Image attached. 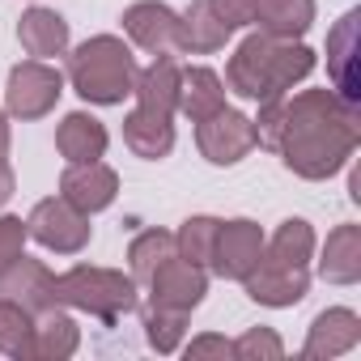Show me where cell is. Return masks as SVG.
<instances>
[{
    "label": "cell",
    "mask_w": 361,
    "mask_h": 361,
    "mask_svg": "<svg viewBox=\"0 0 361 361\" xmlns=\"http://www.w3.org/2000/svg\"><path fill=\"white\" fill-rule=\"evenodd\" d=\"M361 145V106L344 102L336 90H302L285 98L276 149L285 170L306 183L340 174Z\"/></svg>",
    "instance_id": "6da1fadb"
},
{
    "label": "cell",
    "mask_w": 361,
    "mask_h": 361,
    "mask_svg": "<svg viewBox=\"0 0 361 361\" xmlns=\"http://www.w3.org/2000/svg\"><path fill=\"white\" fill-rule=\"evenodd\" d=\"M314 73V51L302 39H272L264 30L247 35L230 64H226V81L238 98L247 102H272L285 98L298 81H306Z\"/></svg>",
    "instance_id": "7a4b0ae2"
},
{
    "label": "cell",
    "mask_w": 361,
    "mask_h": 361,
    "mask_svg": "<svg viewBox=\"0 0 361 361\" xmlns=\"http://www.w3.org/2000/svg\"><path fill=\"white\" fill-rule=\"evenodd\" d=\"M136 56L123 39L115 35H94L81 47L68 51V73L64 81L90 102V106H119L136 90Z\"/></svg>",
    "instance_id": "3957f363"
},
{
    "label": "cell",
    "mask_w": 361,
    "mask_h": 361,
    "mask_svg": "<svg viewBox=\"0 0 361 361\" xmlns=\"http://www.w3.org/2000/svg\"><path fill=\"white\" fill-rule=\"evenodd\" d=\"M136 281L115 272V268H94L77 264L56 276V306H73L81 314H94L102 323H119L123 314L136 310Z\"/></svg>",
    "instance_id": "277c9868"
},
{
    "label": "cell",
    "mask_w": 361,
    "mask_h": 361,
    "mask_svg": "<svg viewBox=\"0 0 361 361\" xmlns=\"http://www.w3.org/2000/svg\"><path fill=\"white\" fill-rule=\"evenodd\" d=\"M64 94V73L51 64V60H22L9 68V81H5V111L22 123L30 119H43L56 111Z\"/></svg>",
    "instance_id": "5b68a950"
},
{
    "label": "cell",
    "mask_w": 361,
    "mask_h": 361,
    "mask_svg": "<svg viewBox=\"0 0 361 361\" xmlns=\"http://www.w3.org/2000/svg\"><path fill=\"white\" fill-rule=\"evenodd\" d=\"M26 230H30V238H35L39 247H47V251H56V255H77V251H85V247H90V234H94L90 217H85L81 209H73L64 196L39 200V204L30 209V217H26Z\"/></svg>",
    "instance_id": "8992f818"
},
{
    "label": "cell",
    "mask_w": 361,
    "mask_h": 361,
    "mask_svg": "<svg viewBox=\"0 0 361 361\" xmlns=\"http://www.w3.org/2000/svg\"><path fill=\"white\" fill-rule=\"evenodd\" d=\"M145 285H149V306L174 310V314H192L209 293V272L200 264H188L183 255H170Z\"/></svg>",
    "instance_id": "52a82bcc"
},
{
    "label": "cell",
    "mask_w": 361,
    "mask_h": 361,
    "mask_svg": "<svg viewBox=\"0 0 361 361\" xmlns=\"http://www.w3.org/2000/svg\"><path fill=\"white\" fill-rule=\"evenodd\" d=\"M196 145H200L204 161H213V166H238L255 149V123H251V115H243L234 106H221L217 115H209V119L196 123Z\"/></svg>",
    "instance_id": "ba28073f"
},
{
    "label": "cell",
    "mask_w": 361,
    "mask_h": 361,
    "mask_svg": "<svg viewBox=\"0 0 361 361\" xmlns=\"http://www.w3.org/2000/svg\"><path fill=\"white\" fill-rule=\"evenodd\" d=\"M243 289H247L251 302L285 310V306H298L310 293V272L298 268V264H285V259H276L268 251H259V264L243 276Z\"/></svg>",
    "instance_id": "9c48e42d"
},
{
    "label": "cell",
    "mask_w": 361,
    "mask_h": 361,
    "mask_svg": "<svg viewBox=\"0 0 361 361\" xmlns=\"http://www.w3.org/2000/svg\"><path fill=\"white\" fill-rule=\"evenodd\" d=\"M259 251H264V230L251 217L221 221L217 226V243H213L209 272H217L221 281H243L259 264Z\"/></svg>",
    "instance_id": "30bf717a"
},
{
    "label": "cell",
    "mask_w": 361,
    "mask_h": 361,
    "mask_svg": "<svg viewBox=\"0 0 361 361\" xmlns=\"http://www.w3.org/2000/svg\"><path fill=\"white\" fill-rule=\"evenodd\" d=\"M60 196L73 209H81L85 217H94V213H102V209L115 204V196H119V174L102 157L98 161H68L64 174H60Z\"/></svg>",
    "instance_id": "8fae6325"
},
{
    "label": "cell",
    "mask_w": 361,
    "mask_h": 361,
    "mask_svg": "<svg viewBox=\"0 0 361 361\" xmlns=\"http://www.w3.org/2000/svg\"><path fill=\"white\" fill-rule=\"evenodd\" d=\"M0 298H9L18 306H26L35 319L47 314L56 306V272L43 259H30L26 251L0 272Z\"/></svg>",
    "instance_id": "7c38bea8"
},
{
    "label": "cell",
    "mask_w": 361,
    "mask_h": 361,
    "mask_svg": "<svg viewBox=\"0 0 361 361\" xmlns=\"http://www.w3.org/2000/svg\"><path fill=\"white\" fill-rule=\"evenodd\" d=\"M123 35L149 51V56H170L174 51V35H178V13L161 0H136V5L123 9Z\"/></svg>",
    "instance_id": "4fadbf2b"
},
{
    "label": "cell",
    "mask_w": 361,
    "mask_h": 361,
    "mask_svg": "<svg viewBox=\"0 0 361 361\" xmlns=\"http://www.w3.org/2000/svg\"><path fill=\"white\" fill-rule=\"evenodd\" d=\"M361 344V319L357 310L348 306H327L323 314H314L310 331H306V344H302V357L310 361H331V357H344Z\"/></svg>",
    "instance_id": "5bb4252c"
},
{
    "label": "cell",
    "mask_w": 361,
    "mask_h": 361,
    "mask_svg": "<svg viewBox=\"0 0 361 361\" xmlns=\"http://www.w3.org/2000/svg\"><path fill=\"white\" fill-rule=\"evenodd\" d=\"M357 26H361V9H348L336 30L327 35V77L336 85V94L353 106H361V77H357Z\"/></svg>",
    "instance_id": "9a60e30c"
},
{
    "label": "cell",
    "mask_w": 361,
    "mask_h": 361,
    "mask_svg": "<svg viewBox=\"0 0 361 361\" xmlns=\"http://www.w3.org/2000/svg\"><path fill=\"white\" fill-rule=\"evenodd\" d=\"M230 26L217 22V13L209 9V0H192L178 13V35H174V51L178 56H213L230 43Z\"/></svg>",
    "instance_id": "2e32d148"
},
{
    "label": "cell",
    "mask_w": 361,
    "mask_h": 361,
    "mask_svg": "<svg viewBox=\"0 0 361 361\" xmlns=\"http://www.w3.org/2000/svg\"><path fill=\"white\" fill-rule=\"evenodd\" d=\"M68 22L56 13V9H26L22 22H18V43L26 47L30 60H56V56H68Z\"/></svg>",
    "instance_id": "e0dca14e"
},
{
    "label": "cell",
    "mask_w": 361,
    "mask_h": 361,
    "mask_svg": "<svg viewBox=\"0 0 361 361\" xmlns=\"http://www.w3.org/2000/svg\"><path fill=\"white\" fill-rule=\"evenodd\" d=\"M123 145H128L136 157H145V161L170 157V149H174V115L132 106L128 119H123Z\"/></svg>",
    "instance_id": "ac0fdd59"
},
{
    "label": "cell",
    "mask_w": 361,
    "mask_h": 361,
    "mask_svg": "<svg viewBox=\"0 0 361 361\" xmlns=\"http://www.w3.org/2000/svg\"><path fill=\"white\" fill-rule=\"evenodd\" d=\"M221 106H226V81L217 77V68H209V64L178 68V115L200 123V119L217 115Z\"/></svg>",
    "instance_id": "d6986e66"
},
{
    "label": "cell",
    "mask_w": 361,
    "mask_h": 361,
    "mask_svg": "<svg viewBox=\"0 0 361 361\" xmlns=\"http://www.w3.org/2000/svg\"><path fill=\"white\" fill-rule=\"evenodd\" d=\"M319 276L327 285H357L361 281V226L344 221L327 234L319 255Z\"/></svg>",
    "instance_id": "ffe728a7"
},
{
    "label": "cell",
    "mask_w": 361,
    "mask_h": 361,
    "mask_svg": "<svg viewBox=\"0 0 361 361\" xmlns=\"http://www.w3.org/2000/svg\"><path fill=\"white\" fill-rule=\"evenodd\" d=\"M106 145H111V132L90 111H73L56 128V149L64 161H98L106 153Z\"/></svg>",
    "instance_id": "44dd1931"
},
{
    "label": "cell",
    "mask_w": 361,
    "mask_h": 361,
    "mask_svg": "<svg viewBox=\"0 0 361 361\" xmlns=\"http://www.w3.org/2000/svg\"><path fill=\"white\" fill-rule=\"evenodd\" d=\"M81 348V327L73 314H64L60 306H51L47 314L35 319V336H30V353L26 361H68Z\"/></svg>",
    "instance_id": "7402d4cb"
},
{
    "label": "cell",
    "mask_w": 361,
    "mask_h": 361,
    "mask_svg": "<svg viewBox=\"0 0 361 361\" xmlns=\"http://www.w3.org/2000/svg\"><path fill=\"white\" fill-rule=\"evenodd\" d=\"M132 98H136V106H145V111L178 115V60H174V56H153V64L136 73Z\"/></svg>",
    "instance_id": "603a6c76"
},
{
    "label": "cell",
    "mask_w": 361,
    "mask_h": 361,
    "mask_svg": "<svg viewBox=\"0 0 361 361\" xmlns=\"http://www.w3.org/2000/svg\"><path fill=\"white\" fill-rule=\"evenodd\" d=\"M251 26L272 39H302L314 26V0H255Z\"/></svg>",
    "instance_id": "cb8c5ba5"
},
{
    "label": "cell",
    "mask_w": 361,
    "mask_h": 361,
    "mask_svg": "<svg viewBox=\"0 0 361 361\" xmlns=\"http://www.w3.org/2000/svg\"><path fill=\"white\" fill-rule=\"evenodd\" d=\"M314 230H310V221H302V217H285L276 230H272V238H264V251L268 255H276V259H285V264H298V268H310V259H314Z\"/></svg>",
    "instance_id": "d4e9b609"
},
{
    "label": "cell",
    "mask_w": 361,
    "mask_h": 361,
    "mask_svg": "<svg viewBox=\"0 0 361 361\" xmlns=\"http://www.w3.org/2000/svg\"><path fill=\"white\" fill-rule=\"evenodd\" d=\"M174 255V234L170 230H145V234H136L132 238V247H128V264H132V281L136 285H145L166 259Z\"/></svg>",
    "instance_id": "484cf974"
},
{
    "label": "cell",
    "mask_w": 361,
    "mask_h": 361,
    "mask_svg": "<svg viewBox=\"0 0 361 361\" xmlns=\"http://www.w3.org/2000/svg\"><path fill=\"white\" fill-rule=\"evenodd\" d=\"M217 226H221V217H188L183 226H178V234H174V255H183L188 264L209 268L213 243H217Z\"/></svg>",
    "instance_id": "4316f807"
},
{
    "label": "cell",
    "mask_w": 361,
    "mask_h": 361,
    "mask_svg": "<svg viewBox=\"0 0 361 361\" xmlns=\"http://www.w3.org/2000/svg\"><path fill=\"white\" fill-rule=\"evenodd\" d=\"M30 336H35V314L9 298H0V353L26 361L30 353Z\"/></svg>",
    "instance_id": "83f0119b"
},
{
    "label": "cell",
    "mask_w": 361,
    "mask_h": 361,
    "mask_svg": "<svg viewBox=\"0 0 361 361\" xmlns=\"http://www.w3.org/2000/svg\"><path fill=\"white\" fill-rule=\"evenodd\" d=\"M183 331H188V314L157 310V306L145 310V340H149L153 353H161V357L178 353V344H183Z\"/></svg>",
    "instance_id": "f1b7e54d"
},
{
    "label": "cell",
    "mask_w": 361,
    "mask_h": 361,
    "mask_svg": "<svg viewBox=\"0 0 361 361\" xmlns=\"http://www.w3.org/2000/svg\"><path fill=\"white\" fill-rule=\"evenodd\" d=\"M230 344H234V357L238 361H281L285 357V340L272 327H251V331H243Z\"/></svg>",
    "instance_id": "f546056e"
},
{
    "label": "cell",
    "mask_w": 361,
    "mask_h": 361,
    "mask_svg": "<svg viewBox=\"0 0 361 361\" xmlns=\"http://www.w3.org/2000/svg\"><path fill=\"white\" fill-rule=\"evenodd\" d=\"M30 243V230L22 217H0V272H5Z\"/></svg>",
    "instance_id": "4dcf8cb0"
},
{
    "label": "cell",
    "mask_w": 361,
    "mask_h": 361,
    "mask_svg": "<svg viewBox=\"0 0 361 361\" xmlns=\"http://www.w3.org/2000/svg\"><path fill=\"white\" fill-rule=\"evenodd\" d=\"M209 9H213L217 22H226L230 30H243V26H251V18H255V0H209Z\"/></svg>",
    "instance_id": "1f68e13d"
},
{
    "label": "cell",
    "mask_w": 361,
    "mask_h": 361,
    "mask_svg": "<svg viewBox=\"0 0 361 361\" xmlns=\"http://www.w3.org/2000/svg\"><path fill=\"white\" fill-rule=\"evenodd\" d=\"M178 348L188 353V361H192V357H234V344H230L226 336H213V331H209V336H196L192 344H178Z\"/></svg>",
    "instance_id": "d6a6232c"
},
{
    "label": "cell",
    "mask_w": 361,
    "mask_h": 361,
    "mask_svg": "<svg viewBox=\"0 0 361 361\" xmlns=\"http://www.w3.org/2000/svg\"><path fill=\"white\" fill-rule=\"evenodd\" d=\"M13 192H18V174H13L9 161H0V209L13 200Z\"/></svg>",
    "instance_id": "836d02e7"
},
{
    "label": "cell",
    "mask_w": 361,
    "mask_h": 361,
    "mask_svg": "<svg viewBox=\"0 0 361 361\" xmlns=\"http://www.w3.org/2000/svg\"><path fill=\"white\" fill-rule=\"evenodd\" d=\"M13 149V128H9V111H0V161H9Z\"/></svg>",
    "instance_id": "e575fe53"
}]
</instances>
